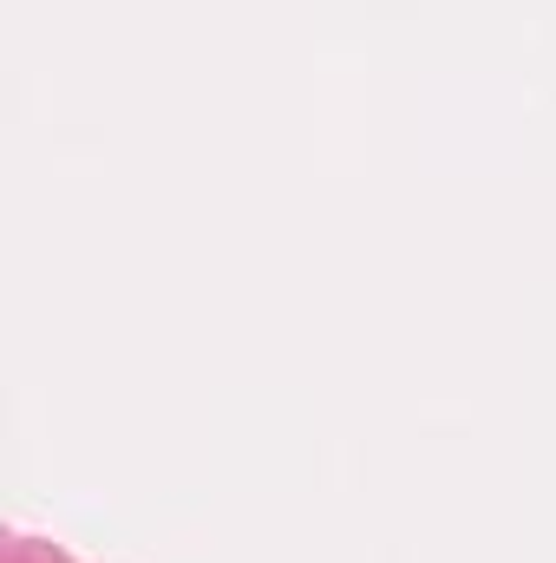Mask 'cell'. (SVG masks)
Wrapping results in <instances>:
<instances>
[]
</instances>
